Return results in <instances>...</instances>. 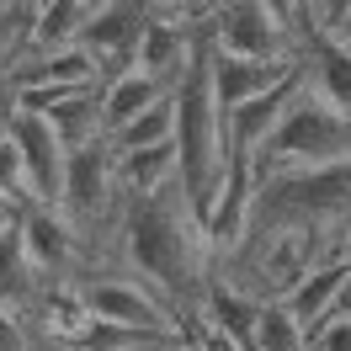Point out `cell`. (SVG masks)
<instances>
[{
    "instance_id": "6da1fadb",
    "label": "cell",
    "mask_w": 351,
    "mask_h": 351,
    "mask_svg": "<svg viewBox=\"0 0 351 351\" xmlns=\"http://www.w3.org/2000/svg\"><path fill=\"white\" fill-rule=\"evenodd\" d=\"M123 261L144 287H154L165 304L181 314L186 304L202 308V293L213 282V250L192 208L181 202V186L160 192V197H128L123 208Z\"/></svg>"
},
{
    "instance_id": "7a4b0ae2",
    "label": "cell",
    "mask_w": 351,
    "mask_h": 351,
    "mask_svg": "<svg viewBox=\"0 0 351 351\" xmlns=\"http://www.w3.org/2000/svg\"><path fill=\"white\" fill-rule=\"evenodd\" d=\"M176 165H181L176 171L181 202L202 223V213H208V202L223 181V165H229L223 112H219V96H213V32H208V22L197 27V59L186 69V80L176 86Z\"/></svg>"
},
{
    "instance_id": "3957f363",
    "label": "cell",
    "mask_w": 351,
    "mask_h": 351,
    "mask_svg": "<svg viewBox=\"0 0 351 351\" xmlns=\"http://www.w3.org/2000/svg\"><path fill=\"white\" fill-rule=\"evenodd\" d=\"M256 219L250 240L271 234H308L335 256V245L351 223V160L341 165H314V171H277L256 176Z\"/></svg>"
},
{
    "instance_id": "277c9868",
    "label": "cell",
    "mask_w": 351,
    "mask_h": 351,
    "mask_svg": "<svg viewBox=\"0 0 351 351\" xmlns=\"http://www.w3.org/2000/svg\"><path fill=\"white\" fill-rule=\"evenodd\" d=\"M341 160H351V117H341L325 96L304 90L282 117V128L256 154V176L314 171V165H341Z\"/></svg>"
},
{
    "instance_id": "5b68a950",
    "label": "cell",
    "mask_w": 351,
    "mask_h": 351,
    "mask_svg": "<svg viewBox=\"0 0 351 351\" xmlns=\"http://www.w3.org/2000/svg\"><path fill=\"white\" fill-rule=\"evenodd\" d=\"M213 48L229 59H250V64H304V48L293 32V5H213L208 16Z\"/></svg>"
},
{
    "instance_id": "8992f818",
    "label": "cell",
    "mask_w": 351,
    "mask_h": 351,
    "mask_svg": "<svg viewBox=\"0 0 351 351\" xmlns=\"http://www.w3.org/2000/svg\"><path fill=\"white\" fill-rule=\"evenodd\" d=\"M86 293V308L90 319H101V325H123V330H144V335H181L176 330V308L144 287L138 277H107V271H96L80 282Z\"/></svg>"
},
{
    "instance_id": "52a82bcc",
    "label": "cell",
    "mask_w": 351,
    "mask_h": 351,
    "mask_svg": "<svg viewBox=\"0 0 351 351\" xmlns=\"http://www.w3.org/2000/svg\"><path fill=\"white\" fill-rule=\"evenodd\" d=\"M5 138L16 144V154H22V165H27L32 202L59 208V202H64V176H69V149H64V138L53 133V123L38 117V112L16 107L5 117Z\"/></svg>"
},
{
    "instance_id": "ba28073f",
    "label": "cell",
    "mask_w": 351,
    "mask_h": 351,
    "mask_svg": "<svg viewBox=\"0 0 351 351\" xmlns=\"http://www.w3.org/2000/svg\"><path fill=\"white\" fill-rule=\"evenodd\" d=\"M144 32H149V5H96L90 11L86 32H80V48L90 53V64L101 69V86L133 75Z\"/></svg>"
},
{
    "instance_id": "9c48e42d",
    "label": "cell",
    "mask_w": 351,
    "mask_h": 351,
    "mask_svg": "<svg viewBox=\"0 0 351 351\" xmlns=\"http://www.w3.org/2000/svg\"><path fill=\"white\" fill-rule=\"evenodd\" d=\"M308 90V64L287 69L282 86H271L266 96H256V101H245L240 112H229L223 117V144H229V160H250L256 165V154L266 149V138L282 128V117L293 112V101Z\"/></svg>"
},
{
    "instance_id": "30bf717a",
    "label": "cell",
    "mask_w": 351,
    "mask_h": 351,
    "mask_svg": "<svg viewBox=\"0 0 351 351\" xmlns=\"http://www.w3.org/2000/svg\"><path fill=\"white\" fill-rule=\"evenodd\" d=\"M16 229H22L27 261H32V271H38L43 282H59L64 271H75V261H80V234H75V223H69L59 208L32 202Z\"/></svg>"
},
{
    "instance_id": "8fae6325",
    "label": "cell",
    "mask_w": 351,
    "mask_h": 351,
    "mask_svg": "<svg viewBox=\"0 0 351 351\" xmlns=\"http://www.w3.org/2000/svg\"><path fill=\"white\" fill-rule=\"evenodd\" d=\"M261 308L266 304L250 293V287H240V282H229L223 271H213V282L202 293L197 319H202V330H208L213 341H223V346H234V351H250L256 325H261Z\"/></svg>"
},
{
    "instance_id": "7c38bea8",
    "label": "cell",
    "mask_w": 351,
    "mask_h": 351,
    "mask_svg": "<svg viewBox=\"0 0 351 351\" xmlns=\"http://www.w3.org/2000/svg\"><path fill=\"white\" fill-rule=\"evenodd\" d=\"M287 69H298V64H250V59H229V53L213 48V96H219V112L229 117L245 101L266 96L271 86L287 80Z\"/></svg>"
},
{
    "instance_id": "4fadbf2b",
    "label": "cell",
    "mask_w": 351,
    "mask_h": 351,
    "mask_svg": "<svg viewBox=\"0 0 351 351\" xmlns=\"http://www.w3.org/2000/svg\"><path fill=\"white\" fill-rule=\"evenodd\" d=\"M346 277H351V261H319V266L304 277V282H298V287L282 298V308L298 319V325H304V335L319 325V319H330V314H335Z\"/></svg>"
},
{
    "instance_id": "5bb4252c",
    "label": "cell",
    "mask_w": 351,
    "mask_h": 351,
    "mask_svg": "<svg viewBox=\"0 0 351 351\" xmlns=\"http://www.w3.org/2000/svg\"><path fill=\"white\" fill-rule=\"evenodd\" d=\"M176 90H165L160 80H144L138 69L133 75H123V80H112V86H101V117H107V138L112 133H123L128 123H138L144 112L165 107Z\"/></svg>"
},
{
    "instance_id": "9a60e30c",
    "label": "cell",
    "mask_w": 351,
    "mask_h": 351,
    "mask_svg": "<svg viewBox=\"0 0 351 351\" xmlns=\"http://www.w3.org/2000/svg\"><path fill=\"white\" fill-rule=\"evenodd\" d=\"M176 144H160V149H133L117 154V181H123V197H160L176 186Z\"/></svg>"
},
{
    "instance_id": "2e32d148",
    "label": "cell",
    "mask_w": 351,
    "mask_h": 351,
    "mask_svg": "<svg viewBox=\"0 0 351 351\" xmlns=\"http://www.w3.org/2000/svg\"><path fill=\"white\" fill-rule=\"evenodd\" d=\"M90 11H96V5H80V0L38 5V32H32V53H27V59H48V53L80 48V32H86Z\"/></svg>"
},
{
    "instance_id": "e0dca14e",
    "label": "cell",
    "mask_w": 351,
    "mask_h": 351,
    "mask_svg": "<svg viewBox=\"0 0 351 351\" xmlns=\"http://www.w3.org/2000/svg\"><path fill=\"white\" fill-rule=\"evenodd\" d=\"M304 64H308V90L325 96L341 117H351V48L325 43V48H314Z\"/></svg>"
},
{
    "instance_id": "ac0fdd59",
    "label": "cell",
    "mask_w": 351,
    "mask_h": 351,
    "mask_svg": "<svg viewBox=\"0 0 351 351\" xmlns=\"http://www.w3.org/2000/svg\"><path fill=\"white\" fill-rule=\"evenodd\" d=\"M38 293H43V277H38L32 261H27L22 229H11V234L0 240V308L16 314L22 304H38Z\"/></svg>"
},
{
    "instance_id": "d6986e66",
    "label": "cell",
    "mask_w": 351,
    "mask_h": 351,
    "mask_svg": "<svg viewBox=\"0 0 351 351\" xmlns=\"http://www.w3.org/2000/svg\"><path fill=\"white\" fill-rule=\"evenodd\" d=\"M107 144H112V154H133V149H160V144H176V96L165 101V107L144 112L138 123H128L123 133H112Z\"/></svg>"
},
{
    "instance_id": "ffe728a7",
    "label": "cell",
    "mask_w": 351,
    "mask_h": 351,
    "mask_svg": "<svg viewBox=\"0 0 351 351\" xmlns=\"http://www.w3.org/2000/svg\"><path fill=\"white\" fill-rule=\"evenodd\" d=\"M250 351H308V335H304V325H298L282 304H266Z\"/></svg>"
},
{
    "instance_id": "44dd1931",
    "label": "cell",
    "mask_w": 351,
    "mask_h": 351,
    "mask_svg": "<svg viewBox=\"0 0 351 351\" xmlns=\"http://www.w3.org/2000/svg\"><path fill=\"white\" fill-rule=\"evenodd\" d=\"M0 197L5 202H16V208H32V186H27V165H22V154H16V144L0 133Z\"/></svg>"
},
{
    "instance_id": "7402d4cb",
    "label": "cell",
    "mask_w": 351,
    "mask_h": 351,
    "mask_svg": "<svg viewBox=\"0 0 351 351\" xmlns=\"http://www.w3.org/2000/svg\"><path fill=\"white\" fill-rule=\"evenodd\" d=\"M308 351H351V319L346 314H330L308 330Z\"/></svg>"
},
{
    "instance_id": "603a6c76",
    "label": "cell",
    "mask_w": 351,
    "mask_h": 351,
    "mask_svg": "<svg viewBox=\"0 0 351 351\" xmlns=\"http://www.w3.org/2000/svg\"><path fill=\"white\" fill-rule=\"evenodd\" d=\"M0 351H32V335L22 330V319L11 308H0Z\"/></svg>"
},
{
    "instance_id": "cb8c5ba5",
    "label": "cell",
    "mask_w": 351,
    "mask_h": 351,
    "mask_svg": "<svg viewBox=\"0 0 351 351\" xmlns=\"http://www.w3.org/2000/svg\"><path fill=\"white\" fill-rule=\"evenodd\" d=\"M16 223H22V208H16V202H5V197H0V240H5V234H11Z\"/></svg>"
},
{
    "instance_id": "d4e9b609",
    "label": "cell",
    "mask_w": 351,
    "mask_h": 351,
    "mask_svg": "<svg viewBox=\"0 0 351 351\" xmlns=\"http://www.w3.org/2000/svg\"><path fill=\"white\" fill-rule=\"evenodd\" d=\"M341 48H351V0H346V16H341V38H335Z\"/></svg>"
},
{
    "instance_id": "484cf974",
    "label": "cell",
    "mask_w": 351,
    "mask_h": 351,
    "mask_svg": "<svg viewBox=\"0 0 351 351\" xmlns=\"http://www.w3.org/2000/svg\"><path fill=\"white\" fill-rule=\"evenodd\" d=\"M335 261H351V223H346V234H341V245H335Z\"/></svg>"
},
{
    "instance_id": "4316f807",
    "label": "cell",
    "mask_w": 351,
    "mask_h": 351,
    "mask_svg": "<svg viewBox=\"0 0 351 351\" xmlns=\"http://www.w3.org/2000/svg\"><path fill=\"white\" fill-rule=\"evenodd\" d=\"M335 314H346V319H351V277H346V287H341V304H335Z\"/></svg>"
},
{
    "instance_id": "83f0119b",
    "label": "cell",
    "mask_w": 351,
    "mask_h": 351,
    "mask_svg": "<svg viewBox=\"0 0 351 351\" xmlns=\"http://www.w3.org/2000/svg\"><path fill=\"white\" fill-rule=\"evenodd\" d=\"M149 351H186V335H181V341H165V346H149Z\"/></svg>"
}]
</instances>
